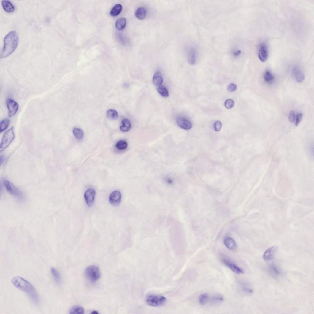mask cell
Here are the masks:
<instances>
[{
  "mask_svg": "<svg viewBox=\"0 0 314 314\" xmlns=\"http://www.w3.org/2000/svg\"><path fill=\"white\" fill-rule=\"evenodd\" d=\"M2 4L4 10L7 12L12 13L13 12L15 8L12 4L7 0H4L2 1Z\"/></svg>",
  "mask_w": 314,
  "mask_h": 314,
  "instance_id": "17",
  "label": "cell"
},
{
  "mask_svg": "<svg viewBox=\"0 0 314 314\" xmlns=\"http://www.w3.org/2000/svg\"><path fill=\"white\" fill-rule=\"evenodd\" d=\"M209 295L207 293H204L201 294L199 298V302L201 305H204L209 300Z\"/></svg>",
  "mask_w": 314,
  "mask_h": 314,
  "instance_id": "26",
  "label": "cell"
},
{
  "mask_svg": "<svg viewBox=\"0 0 314 314\" xmlns=\"http://www.w3.org/2000/svg\"><path fill=\"white\" fill-rule=\"evenodd\" d=\"M278 247L274 246L269 248L264 252L263 256L265 261H269L273 259L275 254L278 250Z\"/></svg>",
  "mask_w": 314,
  "mask_h": 314,
  "instance_id": "11",
  "label": "cell"
},
{
  "mask_svg": "<svg viewBox=\"0 0 314 314\" xmlns=\"http://www.w3.org/2000/svg\"><path fill=\"white\" fill-rule=\"evenodd\" d=\"M224 243L226 246L230 250H235L237 246L236 243L234 240L229 237L225 238Z\"/></svg>",
  "mask_w": 314,
  "mask_h": 314,
  "instance_id": "15",
  "label": "cell"
},
{
  "mask_svg": "<svg viewBox=\"0 0 314 314\" xmlns=\"http://www.w3.org/2000/svg\"><path fill=\"white\" fill-rule=\"evenodd\" d=\"M222 261L224 264L235 273L238 274L244 273L243 270L241 267L237 266L229 260L226 258H223Z\"/></svg>",
  "mask_w": 314,
  "mask_h": 314,
  "instance_id": "9",
  "label": "cell"
},
{
  "mask_svg": "<svg viewBox=\"0 0 314 314\" xmlns=\"http://www.w3.org/2000/svg\"><path fill=\"white\" fill-rule=\"evenodd\" d=\"M107 116L110 119H115L118 118V114L115 110L110 109L107 110Z\"/></svg>",
  "mask_w": 314,
  "mask_h": 314,
  "instance_id": "28",
  "label": "cell"
},
{
  "mask_svg": "<svg viewBox=\"0 0 314 314\" xmlns=\"http://www.w3.org/2000/svg\"><path fill=\"white\" fill-rule=\"evenodd\" d=\"M14 138V127H12L3 135L0 146V151L1 152L4 150L13 141Z\"/></svg>",
  "mask_w": 314,
  "mask_h": 314,
  "instance_id": "4",
  "label": "cell"
},
{
  "mask_svg": "<svg viewBox=\"0 0 314 314\" xmlns=\"http://www.w3.org/2000/svg\"><path fill=\"white\" fill-rule=\"evenodd\" d=\"M188 59L189 63L193 65L197 61L198 54L197 50L194 48L189 49L188 52Z\"/></svg>",
  "mask_w": 314,
  "mask_h": 314,
  "instance_id": "13",
  "label": "cell"
},
{
  "mask_svg": "<svg viewBox=\"0 0 314 314\" xmlns=\"http://www.w3.org/2000/svg\"><path fill=\"white\" fill-rule=\"evenodd\" d=\"M294 79L299 83L303 82L305 79V76L303 72L298 68H295L293 70Z\"/></svg>",
  "mask_w": 314,
  "mask_h": 314,
  "instance_id": "16",
  "label": "cell"
},
{
  "mask_svg": "<svg viewBox=\"0 0 314 314\" xmlns=\"http://www.w3.org/2000/svg\"><path fill=\"white\" fill-rule=\"evenodd\" d=\"M128 146L127 143L124 141H120L118 142L116 144V148L119 150H124L127 148Z\"/></svg>",
  "mask_w": 314,
  "mask_h": 314,
  "instance_id": "30",
  "label": "cell"
},
{
  "mask_svg": "<svg viewBox=\"0 0 314 314\" xmlns=\"http://www.w3.org/2000/svg\"><path fill=\"white\" fill-rule=\"evenodd\" d=\"M126 24V20L124 17H121L118 19L116 22V28L119 31H121L124 29Z\"/></svg>",
  "mask_w": 314,
  "mask_h": 314,
  "instance_id": "19",
  "label": "cell"
},
{
  "mask_svg": "<svg viewBox=\"0 0 314 314\" xmlns=\"http://www.w3.org/2000/svg\"><path fill=\"white\" fill-rule=\"evenodd\" d=\"M15 287L26 293L34 303L38 304L40 302L39 295L33 287L28 281L20 276H15L12 280Z\"/></svg>",
  "mask_w": 314,
  "mask_h": 314,
  "instance_id": "1",
  "label": "cell"
},
{
  "mask_svg": "<svg viewBox=\"0 0 314 314\" xmlns=\"http://www.w3.org/2000/svg\"><path fill=\"white\" fill-rule=\"evenodd\" d=\"M98 312L96 311H93L92 312V313H91V314H98Z\"/></svg>",
  "mask_w": 314,
  "mask_h": 314,
  "instance_id": "42",
  "label": "cell"
},
{
  "mask_svg": "<svg viewBox=\"0 0 314 314\" xmlns=\"http://www.w3.org/2000/svg\"><path fill=\"white\" fill-rule=\"evenodd\" d=\"M237 88V85L234 84H231L229 85L227 88L228 90L230 92H234L236 90Z\"/></svg>",
  "mask_w": 314,
  "mask_h": 314,
  "instance_id": "37",
  "label": "cell"
},
{
  "mask_svg": "<svg viewBox=\"0 0 314 314\" xmlns=\"http://www.w3.org/2000/svg\"><path fill=\"white\" fill-rule=\"evenodd\" d=\"M6 104L8 110V116L9 117L14 116L18 110L19 106L18 104L12 99L8 98L6 100Z\"/></svg>",
  "mask_w": 314,
  "mask_h": 314,
  "instance_id": "7",
  "label": "cell"
},
{
  "mask_svg": "<svg viewBox=\"0 0 314 314\" xmlns=\"http://www.w3.org/2000/svg\"><path fill=\"white\" fill-rule=\"evenodd\" d=\"M96 194L95 191L92 189H89L85 193L84 197L87 205L89 207L93 204Z\"/></svg>",
  "mask_w": 314,
  "mask_h": 314,
  "instance_id": "12",
  "label": "cell"
},
{
  "mask_svg": "<svg viewBox=\"0 0 314 314\" xmlns=\"http://www.w3.org/2000/svg\"><path fill=\"white\" fill-rule=\"evenodd\" d=\"M223 297L219 295H215L211 299V302L214 303H219L223 302Z\"/></svg>",
  "mask_w": 314,
  "mask_h": 314,
  "instance_id": "31",
  "label": "cell"
},
{
  "mask_svg": "<svg viewBox=\"0 0 314 314\" xmlns=\"http://www.w3.org/2000/svg\"><path fill=\"white\" fill-rule=\"evenodd\" d=\"M178 125L184 130H190L192 127L191 123L188 120L181 117H178L177 119Z\"/></svg>",
  "mask_w": 314,
  "mask_h": 314,
  "instance_id": "14",
  "label": "cell"
},
{
  "mask_svg": "<svg viewBox=\"0 0 314 314\" xmlns=\"http://www.w3.org/2000/svg\"><path fill=\"white\" fill-rule=\"evenodd\" d=\"M243 290L245 292L248 293L250 294L252 293L253 291V290L251 289L246 287H244L243 288Z\"/></svg>",
  "mask_w": 314,
  "mask_h": 314,
  "instance_id": "39",
  "label": "cell"
},
{
  "mask_svg": "<svg viewBox=\"0 0 314 314\" xmlns=\"http://www.w3.org/2000/svg\"><path fill=\"white\" fill-rule=\"evenodd\" d=\"M303 118V115L302 113L298 114L296 117V122H295V125L297 126L299 125L300 122L302 121Z\"/></svg>",
  "mask_w": 314,
  "mask_h": 314,
  "instance_id": "36",
  "label": "cell"
},
{
  "mask_svg": "<svg viewBox=\"0 0 314 314\" xmlns=\"http://www.w3.org/2000/svg\"><path fill=\"white\" fill-rule=\"evenodd\" d=\"M123 126L120 127V129L123 132H126L130 130L131 127V122L127 119H123L122 121Z\"/></svg>",
  "mask_w": 314,
  "mask_h": 314,
  "instance_id": "20",
  "label": "cell"
},
{
  "mask_svg": "<svg viewBox=\"0 0 314 314\" xmlns=\"http://www.w3.org/2000/svg\"><path fill=\"white\" fill-rule=\"evenodd\" d=\"M215 130L217 132H219L222 127V124L219 121L216 122L214 124Z\"/></svg>",
  "mask_w": 314,
  "mask_h": 314,
  "instance_id": "35",
  "label": "cell"
},
{
  "mask_svg": "<svg viewBox=\"0 0 314 314\" xmlns=\"http://www.w3.org/2000/svg\"><path fill=\"white\" fill-rule=\"evenodd\" d=\"M85 275L87 279L92 283L97 281L101 277L99 267L95 265L88 267L85 270Z\"/></svg>",
  "mask_w": 314,
  "mask_h": 314,
  "instance_id": "3",
  "label": "cell"
},
{
  "mask_svg": "<svg viewBox=\"0 0 314 314\" xmlns=\"http://www.w3.org/2000/svg\"><path fill=\"white\" fill-rule=\"evenodd\" d=\"M123 7L121 4H116L110 11V14L113 16H115L119 15L121 12Z\"/></svg>",
  "mask_w": 314,
  "mask_h": 314,
  "instance_id": "22",
  "label": "cell"
},
{
  "mask_svg": "<svg viewBox=\"0 0 314 314\" xmlns=\"http://www.w3.org/2000/svg\"><path fill=\"white\" fill-rule=\"evenodd\" d=\"M18 43V37L16 31L9 32L5 37L4 46L0 56L1 58H6L11 54L16 49Z\"/></svg>",
  "mask_w": 314,
  "mask_h": 314,
  "instance_id": "2",
  "label": "cell"
},
{
  "mask_svg": "<svg viewBox=\"0 0 314 314\" xmlns=\"http://www.w3.org/2000/svg\"><path fill=\"white\" fill-rule=\"evenodd\" d=\"M167 182L169 184L172 183V181L170 179H168L167 180Z\"/></svg>",
  "mask_w": 314,
  "mask_h": 314,
  "instance_id": "41",
  "label": "cell"
},
{
  "mask_svg": "<svg viewBox=\"0 0 314 314\" xmlns=\"http://www.w3.org/2000/svg\"><path fill=\"white\" fill-rule=\"evenodd\" d=\"M271 268L272 271L274 273L277 275H279L281 273V270L279 267L276 265L272 264L271 265Z\"/></svg>",
  "mask_w": 314,
  "mask_h": 314,
  "instance_id": "34",
  "label": "cell"
},
{
  "mask_svg": "<svg viewBox=\"0 0 314 314\" xmlns=\"http://www.w3.org/2000/svg\"><path fill=\"white\" fill-rule=\"evenodd\" d=\"M3 183L7 191L11 195L20 199H24V196L23 192L13 183L7 180H4Z\"/></svg>",
  "mask_w": 314,
  "mask_h": 314,
  "instance_id": "5",
  "label": "cell"
},
{
  "mask_svg": "<svg viewBox=\"0 0 314 314\" xmlns=\"http://www.w3.org/2000/svg\"><path fill=\"white\" fill-rule=\"evenodd\" d=\"M294 117L295 113L294 112L293 110L291 111L289 117V121L291 123H292L294 122Z\"/></svg>",
  "mask_w": 314,
  "mask_h": 314,
  "instance_id": "38",
  "label": "cell"
},
{
  "mask_svg": "<svg viewBox=\"0 0 314 314\" xmlns=\"http://www.w3.org/2000/svg\"><path fill=\"white\" fill-rule=\"evenodd\" d=\"M51 272L55 280L57 283H60L61 279L60 275L58 271L54 268L52 267L51 269Z\"/></svg>",
  "mask_w": 314,
  "mask_h": 314,
  "instance_id": "27",
  "label": "cell"
},
{
  "mask_svg": "<svg viewBox=\"0 0 314 314\" xmlns=\"http://www.w3.org/2000/svg\"><path fill=\"white\" fill-rule=\"evenodd\" d=\"M153 84L156 86H160L162 84L163 79L161 73L158 72L154 75L153 79Z\"/></svg>",
  "mask_w": 314,
  "mask_h": 314,
  "instance_id": "18",
  "label": "cell"
},
{
  "mask_svg": "<svg viewBox=\"0 0 314 314\" xmlns=\"http://www.w3.org/2000/svg\"><path fill=\"white\" fill-rule=\"evenodd\" d=\"M264 78L266 82H269L273 80L274 78L270 72L267 71L265 74Z\"/></svg>",
  "mask_w": 314,
  "mask_h": 314,
  "instance_id": "32",
  "label": "cell"
},
{
  "mask_svg": "<svg viewBox=\"0 0 314 314\" xmlns=\"http://www.w3.org/2000/svg\"><path fill=\"white\" fill-rule=\"evenodd\" d=\"M73 133L76 139L80 140L83 139L84 137V132L82 129L78 128H74L73 130Z\"/></svg>",
  "mask_w": 314,
  "mask_h": 314,
  "instance_id": "23",
  "label": "cell"
},
{
  "mask_svg": "<svg viewBox=\"0 0 314 314\" xmlns=\"http://www.w3.org/2000/svg\"><path fill=\"white\" fill-rule=\"evenodd\" d=\"M85 313L84 308L80 306H75L72 308L70 310L69 313L71 314H83Z\"/></svg>",
  "mask_w": 314,
  "mask_h": 314,
  "instance_id": "25",
  "label": "cell"
},
{
  "mask_svg": "<svg viewBox=\"0 0 314 314\" xmlns=\"http://www.w3.org/2000/svg\"><path fill=\"white\" fill-rule=\"evenodd\" d=\"M158 93L162 96L167 97L169 96L168 91L166 88L163 86H161L158 88Z\"/></svg>",
  "mask_w": 314,
  "mask_h": 314,
  "instance_id": "29",
  "label": "cell"
},
{
  "mask_svg": "<svg viewBox=\"0 0 314 314\" xmlns=\"http://www.w3.org/2000/svg\"><path fill=\"white\" fill-rule=\"evenodd\" d=\"M258 55L259 58L262 62H265L267 60L269 52L267 46L265 43L261 42L259 46Z\"/></svg>",
  "mask_w": 314,
  "mask_h": 314,
  "instance_id": "8",
  "label": "cell"
},
{
  "mask_svg": "<svg viewBox=\"0 0 314 314\" xmlns=\"http://www.w3.org/2000/svg\"><path fill=\"white\" fill-rule=\"evenodd\" d=\"M10 123V120L8 118H6L1 122L0 124V132H2L5 131L8 127Z\"/></svg>",
  "mask_w": 314,
  "mask_h": 314,
  "instance_id": "24",
  "label": "cell"
},
{
  "mask_svg": "<svg viewBox=\"0 0 314 314\" xmlns=\"http://www.w3.org/2000/svg\"><path fill=\"white\" fill-rule=\"evenodd\" d=\"M5 160V157L3 156H1V164L3 163L4 161Z\"/></svg>",
  "mask_w": 314,
  "mask_h": 314,
  "instance_id": "40",
  "label": "cell"
},
{
  "mask_svg": "<svg viewBox=\"0 0 314 314\" xmlns=\"http://www.w3.org/2000/svg\"><path fill=\"white\" fill-rule=\"evenodd\" d=\"M121 194L118 191H115L110 194L109 196V200L111 204L114 206H117L120 204L121 201Z\"/></svg>",
  "mask_w": 314,
  "mask_h": 314,
  "instance_id": "10",
  "label": "cell"
},
{
  "mask_svg": "<svg viewBox=\"0 0 314 314\" xmlns=\"http://www.w3.org/2000/svg\"><path fill=\"white\" fill-rule=\"evenodd\" d=\"M147 12L146 9L144 7L138 8L135 12V15L138 19L143 20L145 18Z\"/></svg>",
  "mask_w": 314,
  "mask_h": 314,
  "instance_id": "21",
  "label": "cell"
},
{
  "mask_svg": "<svg viewBox=\"0 0 314 314\" xmlns=\"http://www.w3.org/2000/svg\"><path fill=\"white\" fill-rule=\"evenodd\" d=\"M165 298L160 295H150L148 296L146 301L150 305L153 307L162 306L166 302Z\"/></svg>",
  "mask_w": 314,
  "mask_h": 314,
  "instance_id": "6",
  "label": "cell"
},
{
  "mask_svg": "<svg viewBox=\"0 0 314 314\" xmlns=\"http://www.w3.org/2000/svg\"><path fill=\"white\" fill-rule=\"evenodd\" d=\"M234 102L231 99H228L225 102V107L228 109L232 108L234 107Z\"/></svg>",
  "mask_w": 314,
  "mask_h": 314,
  "instance_id": "33",
  "label": "cell"
}]
</instances>
